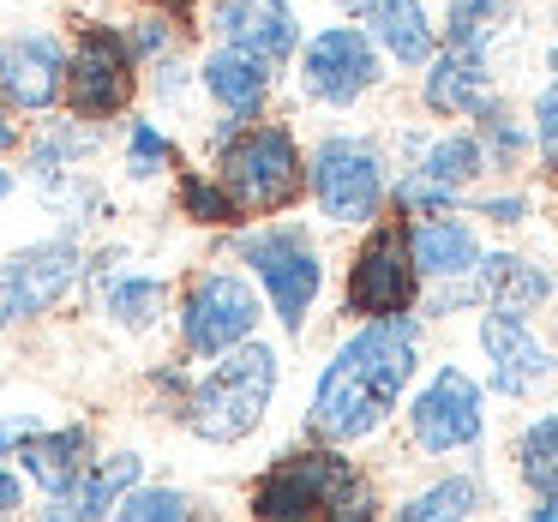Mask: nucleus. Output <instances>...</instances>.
<instances>
[{"label": "nucleus", "mask_w": 558, "mask_h": 522, "mask_svg": "<svg viewBox=\"0 0 558 522\" xmlns=\"http://www.w3.org/2000/svg\"><path fill=\"white\" fill-rule=\"evenodd\" d=\"M337 19L361 25L390 73H421L438 54V7L433 0H325Z\"/></svg>", "instance_id": "18"}, {"label": "nucleus", "mask_w": 558, "mask_h": 522, "mask_svg": "<svg viewBox=\"0 0 558 522\" xmlns=\"http://www.w3.org/2000/svg\"><path fill=\"white\" fill-rule=\"evenodd\" d=\"M19 150H25V121H19V114L7 109V97H0V162H13Z\"/></svg>", "instance_id": "37"}, {"label": "nucleus", "mask_w": 558, "mask_h": 522, "mask_svg": "<svg viewBox=\"0 0 558 522\" xmlns=\"http://www.w3.org/2000/svg\"><path fill=\"white\" fill-rule=\"evenodd\" d=\"M102 457V426L90 414H66V421H49L25 450L13 457V469L25 474L31 498H54Z\"/></svg>", "instance_id": "20"}, {"label": "nucleus", "mask_w": 558, "mask_h": 522, "mask_svg": "<svg viewBox=\"0 0 558 522\" xmlns=\"http://www.w3.org/2000/svg\"><path fill=\"white\" fill-rule=\"evenodd\" d=\"M265 301H258L253 277H246L241 265H229V258H205V265L193 270V277H181V289H174V354L193 366L217 361V354L241 349V342L265 337Z\"/></svg>", "instance_id": "7"}, {"label": "nucleus", "mask_w": 558, "mask_h": 522, "mask_svg": "<svg viewBox=\"0 0 558 522\" xmlns=\"http://www.w3.org/2000/svg\"><path fill=\"white\" fill-rule=\"evenodd\" d=\"M54 7H61V0H54Z\"/></svg>", "instance_id": "41"}, {"label": "nucleus", "mask_w": 558, "mask_h": 522, "mask_svg": "<svg viewBox=\"0 0 558 522\" xmlns=\"http://www.w3.org/2000/svg\"><path fill=\"white\" fill-rule=\"evenodd\" d=\"M337 313L349 318V325L421 313V270H414V258H409V229H402V217H385V222H373V229H361L349 265H342Z\"/></svg>", "instance_id": "11"}, {"label": "nucleus", "mask_w": 558, "mask_h": 522, "mask_svg": "<svg viewBox=\"0 0 558 522\" xmlns=\"http://www.w3.org/2000/svg\"><path fill=\"white\" fill-rule=\"evenodd\" d=\"M390 181L397 162L385 150V133L366 126H325L306 145V205L313 222L330 234H361L390 217Z\"/></svg>", "instance_id": "4"}, {"label": "nucleus", "mask_w": 558, "mask_h": 522, "mask_svg": "<svg viewBox=\"0 0 558 522\" xmlns=\"http://www.w3.org/2000/svg\"><path fill=\"white\" fill-rule=\"evenodd\" d=\"M486 505H493L486 469H450L445 462L390 505V522H474Z\"/></svg>", "instance_id": "25"}, {"label": "nucleus", "mask_w": 558, "mask_h": 522, "mask_svg": "<svg viewBox=\"0 0 558 522\" xmlns=\"http://www.w3.org/2000/svg\"><path fill=\"white\" fill-rule=\"evenodd\" d=\"M198 31H205V43H217V49L265 61L270 73H289L294 49H301V37H306L294 0H205V7H198Z\"/></svg>", "instance_id": "16"}, {"label": "nucleus", "mask_w": 558, "mask_h": 522, "mask_svg": "<svg viewBox=\"0 0 558 522\" xmlns=\"http://www.w3.org/2000/svg\"><path fill=\"white\" fill-rule=\"evenodd\" d=\"M229 265H241L253 277L265 318L277 325V342H306L318 306L330 289V258L313 222L301 217H265V222H241L222 246Z\"/></svg>", "instance_id": "3"}, {"label": "nucleus", "mask_w": 558, "mask_h": 522, "mask_svg": "<svg viewBox=\"0 0 558 522\" xmlns=\"http://www.w3.org/2000/svg\"><path fill=\"white\" fill-rule=\"evenodd\" d=\"M193 361H181V354H150V361H138V402H145L150 421H174V414L186 409V390H193Z\"/></svg>", "instance_id": "31"}, {"label": "nucleus", "mask_w": 558, "mask_h": 522, "mask_svg": "<svg viewBox=\"0 0 558 522\" xmlns=\"http://www.w3.org/2000/svg\"><path fill=\"white\" fill-rule=\"evenodd\" d=\"M474 354H481L486 397L498 402H534L558 385V342L541 330V318L474 313Z\"/></svg>", "instance_id": "13"}, {"label": "nucleus", "mask_w": 558, "mask_h": 522, "mask_svg": "<svg viewBox=\"0 0 558 522\" xmlns=\"http://www.w3.org/2000/svg\"><path fill=\"white\" fill-rule=\"evenodd\" d=\"M421 366H426V318L421 313L349 325L325 349V361L313 373L301 438H318V445H337V450L378 445L397 426Z\"/></svg>", "instance_id": "1"}, {"label": "nucleus", "mask_w": 558, "mask_h": 522, "mask_svg": "<svg viewBox=\"0 0 558 522\" xmlns=\"http://www.w3.org/2000/svg\"><path fill=\"white\" fill-rule=\"evenodd\" d=\"M402 445H409V457L433 462V469H445V462L457 457H474V450L486 445V426H493V397H486L481 373L462 361H433L421 366V378H414L409 402H402Z\"/></svg>", "instance_id": "5"}, {"label": "nucleus", "mask_w": 558, "mask_h": 522, "mask_svg": "<svg viewBox=\"0 0 558 522\" xmlns=\"http://www.w3.org/2000/svg\"><path fill=\"white\" fill-rule=\"evenodd\" d=\"M289 85L306 109L349 114L390 85V61L373 49V37H366L361 25L330 19V25H313L301 37V49H294V61H289Z\"/></svg>", "instance_id": "9"}, {"label": "nucleus", "mask_w": 558, "mask_h": 522, "mask_svg": "<svg viewBox=\"0 0 558 522\" xmlns=\"http://www.w3.org/2000/svg\"><path fill=\"white\" fill-rule=\"evenodd\" d=\"M85 294V234H37L0 258V337L49 325Z\"/></svg>", "instance_id": "10"}, {"label": "nucleus", "mask_w": 558, "mask_h": 522, "mask_svg": "<svg viewBox=\"0 0 558 522\" xmlns=\"http://www.w3.org/2000/svg\"><path fill=\"white\" fill-rule=\"evenodd\" d=\"M361 474L354 450L318 445V438H294L282 445L246 486V522H330L337 498Z\"/></svg>", "instance_id": "8"}, {"label": "nucleus", "mask_w": 558, "mask_h": 522, "mask_svg": "<svg viewBox=\"0 0 558 522\" xmlns=\"http://www.w3.org/2000/svg\"><path fill=\"white\" fill-rule=\"evenodd\" d=\"M277 85H282V73H270L253 54L217 49V43L198 54V97L210 102V114H222V121H234V126L265 121V114L277 109Z\"/></svg>", "instance_id": "22"}, {"label": "nucleus", "mask_w": 558, "mask_h": 522, "mask_svg": "<svg viewBox=\"0 0 558 522\" xmlns=\"http://www.w3.org/2000/svg\"><path fill=\"white\" fill-rule=\"evenodd\" d=\"M174 210H181L193 229H210V234H234L246 222L241 205L229 198V186L210 169H174Z\"/></svg>", "instance_id": "30"}, {"label": "nucleus", "mask_w": 558, "mask_h": 522, "mask_svg": "<svg viewBox=\"0 0 558 522\" xmlns=\"http://www.w3.org/2000/svg\"><path fill=\"white\" fill-rule=\"evenodd\" d=\"M13 193H19V169L13 162H0V210L13 205Z\"/></svg>", "instance_id": "39"}, {"label": "nucleus", "mask_w": 558, "mask_h": 522, "mask_svg": "<svg viewBox=\"0 0 558 522\" xmlns=\"http://www.w3.org/2000/svg\"><path fill=\"white\" fill-rule=\"evenodd\" d=\"M138 97H145L157 114H186V109H193V97H198V61L186 49L150 61L145 73H138Z\"/></svg>", "instance_id": "32"}, {"label": "nucleus", "mask_w": 558, "mask_h": 522, "mask_svg": "<svg viewBox=\"0 0 558 522\" xmlns=\"http://www.w3.org/2000/svg\"><path fill=\"white\" fill-rule=\"evenodd\" d=\"M474 294H481V313L541 318L558 301V270L529 246H486L481 270H474Z\"/></svg>", "instance_id": "21"}, {"label": "nucleus", "mask_w": 558, "mask_h": 522, "mask_svg": "<svg viewBox=\"0 0 558 522\" xmlns=\"http://www.w3.org/2000/svg\"><path fill=\"white\" fill-rule=\"evenodd\" d=\"M462 210H469L481 229H493V234H522L534 217H541V205H534V193L522 181H510V186H474Z\"/></svg>", "instance_id": "33"}, {"label": "nucleus", "mask_w": 558, "mask_h": 522, "mask_svg": "<svg viewBox=\"0 0 558 522\" xmlns=\"http://www.w3.org/2000/svg\"><path fill=\"white\" fill-rule=\"evenodd\" d=\"M61 109L85 126L126 121L138 109V61L126 54L121 31L109 19H85L66 37V97Z\"/></svg>", "instance_id": "12"}, {"label": "nucleus", "mask_w": 558, "mask_h": 522, "mask_svg": "<svg viewBox=\"0 0 558 522\" xmlns=\"http://www.w3.org/2000/svg\"><path fill=\"white\" fill-rule=\"evenodd\" d=\"M282 378H289V354H282V342L265 330V337H253V342H241V349H229V354L198 366L193 390H186V409L174 414V426L205 450H241L270 426Z\"/></svg>", "instance_id": "2"}, {"label": "nucleus", "mask_w": 558, "mask_h": 522, "mask_svg": "<svg viewBox=\"0 0 558 522\" xmlns=\"http://www.w3.org/2000/svg\"><path fill=\"white\" fill-rule=\"evenodd\" d=\"M49 421H54L49 409H0V462H13Z\"/></svg>", "instance_id": "35"}, {"label": "nucleus", "mask_w": 558, "mask_h": 522, "mask_svg": "<svg viewBox=\"0 0 558 522\" xmlns=\"http://www.w3.org/2000/svg\"><path fill=\"white\" fill-rule=\"evenodd\" d=\"M517 522H558V498H529Z\"/></svg>", "instance_id": "38"}, {"label": "nucleus", "mask_w": 558, "mask_h": 522, "mask_svg": "<svg viewBox=\"0 0 558 522\" xmlns=\"http://www.w3.org/2000/svg\"><path fill=\"white\" fill-rule=\"evenodd\" d=\"M31 510H37V498H31L25 474L13 462H0V522H31Z\"/></svg>", "instance_id": "36"}, {"label": "nucleus", "mask_w": 558, "mask_h": 522, "mask_svg": "<svg viewBox=\"0 0 558 522\" xmlns=\"http://www.w3.org/2000/svg\"><path fill=\"white\" fill-rule=\"evenodd\" d=\"M505 462H510V481L529 498H558V402L522 414L505 445Z\"/></svg>", "instance_id": "26"}, {"label": "nucleus", "mask_w": 558, "mask_h": 522, "mask_svg": "<svg viewBox=\"0 0 558 522\" xmlns=\"http://www.w3.org/2000/svg\"><path fill=\"white\" fill-rule=\"evenodd\" d=\"M229 198L241 205L246 222H265V217H289L306 193V145L294 133V121L282 114H265V121H246L234 138H222L205 162Z\"/></svg>", "instance_id": "6"}, {"label": "nucleus", "mask_w": 558, "mask_h": 522, "mask_svg": "<svg viewBox=\"0 0 558 522\" xmlns=\"http://www.w3.org/2000/svg\"><path fill=\"white\" fill-rule=\"evenodd\" d=\"M0 97L19 121L61 114L66 97V37L54 25H13L0 31Z\"/></svg>", "instance_id": "15"}, {"label": "nucleus", "mask_w": 558, "mask_h": 522, "mask_svg": "<svg viewBox=\"0 0 558 522\" xmlns=\"http://www.w3.org/2000/svg\"><path fill=\"white\" fill-rule=\"evenodd\" d=\"M469 126H474V138H481L486 169H493V174H505V181H522V169H534V133H529V114H522L510 97H493Z\"/></svg>", "instance_id": "28"}, {"label": "nucleus", "mask_w": 558, "mask_h": 522, "mask_svg": "<svg viewBox=\"0 0 558 522\" xmlns=\"http://www.w3.org/2000/svg\"><path fill=\"white\" fill-rule=\"evenodd\" d=\"M493 97H505V85H498V54H481V49H445L438 43V54L414 73L421 114H433L445 126H469Z\"/></svg>", "instance_id": "17"}, {"label": "nucleus", "mask_w": 558, "mask_h": 522, "mask_svg": "<svg viewBox=\"0 0 558 522\" xmlns=\"http://www.w3.org/2000/svg\"><path fill=\"white\" fill-rule=\"evenodd\" d=\"M409 229V258L421 270V289L433 282H469L486 258V229L469 210H445V217H414Z\"/></svg>", "instance_id": "23"}, {"label": "nucleus", "mask_w": 558, "mask_h": 522, "mask_svg": "<svg viewBox=\"0 0 558 522\" xmlns=\"http://www.w3.org/2000/svg\"><path fill=\"white\" fill-rule=\"evenodd\" d=\"M181 169V145L162 133L157 114H126L121 126V181L126 186H157V181H174Z\"/></svg>", "instance_id": "29"}, {"label": "nucleus", "mask_w": 558, "mask_h": 522, "mask_svg": "<svg viewBox=\"0 0 558 522\" xmlns=\"http://www.w3.org/2000/svg\"><path fill=\"white\" fill-rule=\"evenodd\" d=\"M138 481H150V450L145 445H102V457L90 462L66 493L37 498L31 522H109L114 505H121Z\"/></svg>", "instance_id": "19"}, {"label": "nucleus", "mask_w": 558, "mask_h": 522, "mask_svg": "<svg viewBox=\"0 0 558 522\" xmlns=\"http://www.w3.org/2000/svg\"><path fill=\"white\" fill-rule=\"evenodd\" d=\"M529 133H534V162H541V174H558V85L553 78H541L529 97Z\"/></svg>", "instance_id": "34"}, {"label": "nucleus", "mask_w": 558, "mask_h": 522, "mask_svg": "<svg viewBox=\"0 0 558 522\" xmlns=\"http://www.w3.org/2000/svg\"><path fill=\"white\" fill-rule=\"evenodd\" d=\"M109 522H234L222 505H210L198 486H186V481H138L133 493L114 505V517Z\"/></svg>", "instance_id": "27"}, {"label": "nucleus", "mask_w": 558, "mask_h": 522, "mask_svg": "<svg viewBox=\"0 0 558 522\" xmlns=\"http://www.w3.org/2000/svg\"><path fill=\"white\" fill-rule=\"evenodd\" d=\"M402 174H421L426 186H438V193L469 205V193L486 186L493 169H486V150H481V138H474V126H426L421 150L402 162Z\"/></svg>", "instance_id": "24"}, {"label": "nucleus", "mask_w": 558, "mask_h": 522, "mask_svg": "<svg viewBox=\"0 0 558 522\" xmlns=\"http://www.w3.org/2000/svg\"><path fill=\"white\" fill-rule=\"evenodd\" d=\"M78 301L126 349H157L174 325V282L162 270L138 265V258H126L114 270H85V294Z\"/></svg>", "instance_id": "14"}, {"label": "nucleus", "mask_w": 558, "mask_h": 522, "mask_svg": "<svg viewBox=\"0 0 558 522\" xmlns=\"http://www.w3.org/2000/svg\"><path fill=\"white\" fill-rule=\"evenodd\" d=\"M541 66H546V78L558 85V43H546V54H541Z\"/></svg>", "instance_id": "40"}]
</instances>
